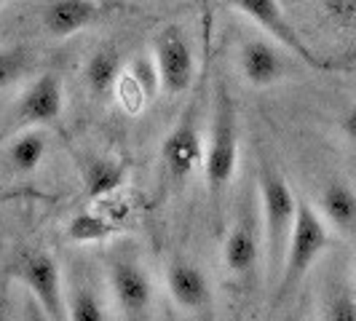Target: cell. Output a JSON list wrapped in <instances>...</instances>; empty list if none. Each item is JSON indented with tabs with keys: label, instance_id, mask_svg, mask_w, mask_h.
<instances>
[{
	"label": "cell",
	"instance_id": "1",
	"mask_svg": "<svg viewBox=\"0 0 356 321\" xmlns=\"http://www.w3.org/2000/svg\"><path fill=\"white\" fill-rule=\"evenodd\" d=\"M295 190L286 177L268 158L260 160L257 169V214H260V233H263V281L270 292L284 265V254L295 231L298 217Z\"/></svg>",
	"mask_w": 356,
	"mask_h": 321
},
{
	"label": "cell",
	"instance_id": "2",
	"mask_svg": "<svg viewBox=\"0 0 356 321\" xmlns=\"http://www.w3.org/2000/svg\"><path fill=\"white\" fill-rule=\"evenodd\" d=\"M238 150H241V134H238V107L231 97L228 86L220 81L214 91V107L209 131L204 140V182L207 196L214 209H220L225 193L231 190L236 169H238Z\"/></svg>",
	"mask_w": 356,
	"mask_h": 321
},
{
	"label": "cell",
	"instance_id": "3",
	"mask_svg": "<svg viewBox=\"0 0 356 321\" xmlns=\"http://www.w3.org/2000/svg\"><path fill=\"white\" fill-rule=\"evenodd\" d=\"M330 244H332L330 225L324 222V217L314 204L300 198L298 201V217H295V231H292V238H289V247H286L284 254V265H282L276 286L270 289V308L273 311H279L282 305L292 300V295L300 289L305 276L324 257Z\"/></svg>",
	"mask_w": 356,
	"mask_h": 321
},
{
	"label": "cell",
	"instance_id": "4",
	"mask_svg": "<svg viewBox=\"0 0 356 321\" xmlns=\"http://www.w3.org/2000/svg\"><path fill=\"white\" fill-rule=\"evenodd\" d=\"M105 284L113 311L124 321H150L156 286L143 257L131 247H118L105 257Z\"/></svg>",
	"mask_w": 356,
	"mask_h": 321
},
{
	"label": "cell",
	"instance_id": "5",
	"mask_svg": "<svg viewBox=\"0 0 356 321\" xmlns=\"http://www.w3.org/2000/svg\"><path fill=\"white\" fill-rule=\"evenodd\" d=\"M231 6L241 17H247L250 22H254V24L268 35V40H273L276 46H282L286 54L298 56L305 67L319 70V72L343 70V67H346L343 62L319 56V54L305 43L303 38H300V33L295 30V24H292L289 17L284 14V8H282L279 0H231Z\"/></svg>",
	"mask_w": 356,
	"mask_h": 321
},
{
	"label": "cell",
	"instance_id": "6",
	"mask_svg": "<svg viewBox=\"0 0 356 321\" xmlns=\"http://www.w3.org/2000/svg\"><path fill=\"white\" fill-rule=\"evenodd\" d=\"M11 273L24 286V295L40 305V311L51 321H67L65 308V270L56 257L43 249L22 252L11 265Z\"/></svg>",
	"mask_w": 356,
	"mask_h": 321
},
{
	"label": "cell",
	"instance_id": "7",
	"mask_svg": "<svg viewBox=\"0 0 356 321\" xmlns=\"http://www.w3.org/2000/svg\"><path fill=\"white\" fill-rule=\"evenodd\" d=\"M222 265L228 270L231 281L238 286H252L263 273V233H260V214L244 201L238 217L225 233L222 241Z\"/></svg>",
	"mask_w": 356,
	"mask_h": 321
},
{
	"label": "cell",
	"instance_id": "8",
	"mask_svg": "<svg viewBox=\"0 0 356 321\" xmlns=\"http://www.w3.org/2000/svg\"><path fill=\"white\" fill-rule=\"evenodd\" d=\"M150 56L159 72L161 91L177 97L196 81V49L179 24H163L150 43Z\"/></svg>",
	"mask_w": 356,
	"mask_h": 321
},
{
	"label": "cell",
	"instance_id": "9",
	"mask_svg": "<svg viewBox=\"0 0 356 321\" xmlns=\"http://www.w3.org/2000/svg\"><path fill=\"white\" fill-rule=\"evenodd\" d=\"M67 321H113V303L105 284L89 260H75L65 273Z\"/></svg>",
	"mask_w": 356,
	"mask_h": 321
},
{
	"label": "cell",
	"instance_id": "10",
	"mask_svg": "<svg viewBox=\"0 0 356 321\" xmlns=\"http://www.w3.org/2000/svg\"><path fill=\"white\" fill-rule=\"evenodd\" d=\"M201 163H204V140L198 131V107L191 105L163 142V166H166V177L175 185H182Z\"/></svg>",
	"mask_w": 356,
	"mask_h": 321
},
{
	"label": "cell",
	"instance_id": "11",
	"mask_svg": "<svg viewBox=\"0 0 356 321\" xmlns=\"http://www.w3.org/2000/svg\"><path fill=\"white\" fill-rule=\"evenodd\" d=\"M17 118L24 126H51L62 118L65 110V86L56 72L35 75L17 99Z\"/></svg>",
	"mask_w": 356,
	"mask_h": 321
},
{
	"label": "cell",
	"instance_id": "12",
	"mask_svg": "<svg viewBox=\"0 0 356 321\" xmlns=\"http://www.w3.org/2000/svg\"><path fill=\"white\" fill-rule=\"evenodd\" d=\"M238 72L252 89H270L282 83L289 75L284 49L266 38H247L238 46Z\"/></svg>",
	"mask_w": 356,
	"mask_h": 321
},
{
	"label": "cell",
	"instance_id": "13",
	"mask_svg": "<svg viewBox=\"0 0 356 321\" xmlns=\"http://www.w3.org/2000/svg\"><path fill=\"white\" fill-rule=\"evenodd\" d=\"M166 289H169L172 303L177 305L182 313H201L212 305L209 276L193 260H188L182 254H175L166 263Z\"/></svg>",
	"mask_w": 356,
	"mask_h": 321
},
{
	"label": "cell",
	"instance_id": "14",
	"mask_svg": "<svg viewBox=\"0 0 356 321\" xmlns=\"http://www.w3.org/2000/svg\"><path fill=\"white\" fill-rule=\"evenodd\" d=\"M97 14L99 6L94 0H49L40 8V24L54 40H67L91 27Z\"/></svg>",
	"mask_w": 356,
	"mask_h": 321
},
{
	"label": "cell",
	"instance_id": "15",
	"mask_svg": "<svg viewBox=\"0 0 356 321\" xmlns=\"http://www.w3.org/2000/svg\"><path fill=\"white\" fill-rule=\"evenodd\" d=\"M316 209L332 231L356 238V190L351 182H346V179L324 182Z\"/></svg>",
	"mask_w": 356,
	"mask_h": 321
},
{
	"label": "cell",
	"instance_id": "16",
	"mask_svg": "<svg viewBox=\"0 0 356 321\" xmlns=\"http://www.w3.org/2000/svg\"><path fill=\"white\" fill-rule=\"evenodd\" d=\"M124 78V59L115 46H99L83 65V83L94 99H107Z\"/></svg>",
	"mask_w": 356,
	"mask_h": 321
},
{
	"label": "cell",
	"instance_id": "17",
	"mask_svg": "<svg viewBox=\"0 0 356 321\" xmlns=\"http://www.w3.org/2000/svg\"><path fill=\"white\" fill-rule=\"evenodd\" d=\"M49 153V137L40 126H24L6 145V163L14 174H33L40 169Z\"/></svg>",
	"mask_w": 356,
	"mask_h": 321
},
{
	"label": "cell",
	"instance_id": "18",
	"mask_svg": "<svg viewBox=\"0 0 356 321\" xmlns=\"http://www.w3.org/2000/svg\"><path fill=\"white\" fill-rule=\"evenodd\" d=\"M83 182L91 198L110 196L113 190H118L129 177V169L121 158L115 156H89L81 166Z\"/></svg>",
	"mask_w": 356,
	"mask_h": 321
},
{
	"label": "cell",
	"instance_id": "19",
	"mask_svg": "<svg viewBox=\"0 0 356 321\" xmlns=\"http://www.w3.org/2000/svg\"><path fill=\"white\" fill-rule=\"evenodd\" d=\"M321 321H356V289L354 284L332 273L321 289Z\"/></svg>",
	"mask_w": 356,
	"mask_h": 321
},
{
	"label": "cell",
	"instance_id": "20",
	"mask_svg": "<svg viewBox=\"0 0 356 321\" xmlns=\"http://www.w3.org/2000/svg\"><path fill=\"white\" fill-rule=\"evenodd\" d=\"M67 241H72L75 247H91V244H105L107 238L115 233V228L107 222L99 214H75L67 222Z\"/></svg>",
	"mask_w": 356,
	"mask_h": 321
},
{
	"label": "cell",
	"instance_id": "21",
	"mask_svg": "<svg viewBox=\"0 0 356 321\" xmlns=\"http://www.w3.org/2000/svg\"><path fill=\"white\" fill-rule=\"evenodd\" d=\"M33 67V54L24 46H6L0 49V91L17 86L19 81L27 78Z\"/></svg>",
	"mask_w": 356,
	"mask_h": 321
},
{
	"label": "cell",
	"instance_id": "22",
	"mask_svg": "<svg viewBox=\"0 0 356 321\" xmlns=\"http://www.w3.org/2000/svg\"><path fill=\"white\" fill-rule=\"evenodd\" d=\"M126 78L140 89L145 99H150L147 94H153L156 89H161L159 83V72H156V65H153V56H137L129 67H126Z\"/></svg>",
	"mask_w": 356,
	"mask_h": 321
},
{
	"label": "cell",
	"instance_id": "23",
	"mask_svg": "<svg viewBox=\"0 0 356 321\" xmlns=\"http://www.w3.org/2000/svg\"><path fill=\"white\" fill-rule=\"evenodd\" d=\"M327 11L338 19L340 24H356V0H324Z\"/></svg>",
	"mask_w": 356,
	"mask_h": 321
},
{
	"label": "cell",
	"instance_id": "24",
	"mask_svg": "<svg viewBox=\"0 0 356 321\" xmlns=\"http://www.w3.org/2000/svg\"><path fill=\"white\" fill-rule=\"evenodd\" d=\"M338 129H340V137L346 140V145L356 150V102L340 113Z\"/></svg>",
	"mask_w": 356,
	"mask_h": 321
},
{
	"label": "cell",
	"instance_id": "25",
	"mask_svg": "<svg viewBox=\"0 0 356 321\" xmlns=\"http://www.w3.org/2000/svg\"><path fill=\"white\" fill-rule=\"evenodd\" d=\"M22 308H24V311H22V313H24V319L22 321H51L43 311H40V305H38L35 300H30L27 295H24V305H22Z\"/></svg>",
	"mask_w": 356,
	"mask_h": 321
},
{
	"label": "cell",
	"instance_id": "26",
	"mask_svg": "<svg viewBox=\"0 0 356 321\" xmlns=\"http://www.w3.org/2000/svg\"><path fill=\"white\" fill-rule=\"evenodd\" d=\"M3 3H6V0H0V8H3Z\"/></svg>",
	"mask_w": 356,
	"mask_h": 321
},
{
	"label": "cell",
	"instance_id": "27",
	"mask_svg": "<svg viewBox=\"0 0 356 321\" xmlns=\"http://www.w3.org/2000/svg\"><path fill=\"white\" fill-rule=\"evenodd\" d=\"M0 321H3V319H0Z\"/></svg>",
	"mask_w": 356,
	"mask_h": 321
}]
</instances>
